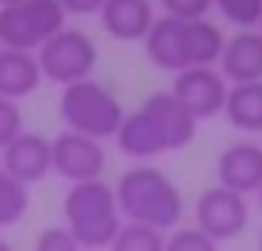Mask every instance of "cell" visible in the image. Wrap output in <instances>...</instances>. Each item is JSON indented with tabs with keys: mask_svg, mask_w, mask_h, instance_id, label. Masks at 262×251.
Here are the masks:
<instances>
[{
	"mask_svg": "<svg viewBox=\"0 0 262 251\" xmlns=\"http://www.w3.org/2000/svg\"><path fill=\"white\" fill-rule=\"evenodd\" d=\"M51 162L54 172L61 179L72 183H86V179H104L108 169V151L101 140L76 133V129H61L58 136H51Z\"/></svg>",
	"mask_w": 262,
	"mask_h": 251,
	"instance_id": "ba28073f",
	"label": "cell"
},
{
	"mask_svg": "<svg viewBox=\"0 0 262 251\" xmlns=\"http://www.w3.org/2000/svg\"><path fill=\"white\" fill-rule=\"evenodd\" d=\"M101 26L112 40L119 43H144V36L155 26V4L151 0H104L101 8Z\"/></svg>",
	"mask_w": 262,
	"mask_h": 251,
	"instance_id": "7c38bea8",
	"label": "cell"
},
{
	"mask_svg": "<svg viewBox=\"0 0 262 251\" xmlns=\"http://www.w3.org/2000/svg\"><path fill=\"white\" fill-rule=\"evenodd\" d=\"M258 251H262V237H258Z\"/></svg>",
	"mask_w": 262,
	"mask_h": 251,
	"instance_id": "f1b7e54d",
	"label": "cell"
},
{
	"mask_svg": "<svg viewBox=\"0 0 262 251\" xmlns=\"http://www.w3.org/2000/svg\"><path fill=\"white\" fill-rule=\"evenodd\" d=\"M108 251H165V233L140 222H122Z\"/></svg>",
	"mask_w": 262,
	"mask_h": 251,
	"instance_id": "d6986e66",
	"label": "cell"
},
{
	"mask_svg": "<svg viewBox=\"0 0 262 251\" xmlns=\"http://www.w3.org/2000/svg\"><path fill=\"white\" fill-rule=\"evenodd\" d=\"M215 183L237 194H258L262 187V144L258 140H233L215 158Z\"/></svg>",
	"mask_w": 262,
	"mask_h": 251,
	"instance_id": "30bf717a",
	"label": "cell"
},
{
	"mask_svg": "<svg viewBox=\"0 0 262 251\" xmlns=\"http://www.w3.org/2000/svg\"><path fill=\"white\" fill-rule=\"evenodd\" d=\"M58 111L65 119V129H76V133H86L94 140H115L122 119H126V108L122 101L115 97L112 86L97 83L94 76L90 79H79L72 86H61V101H58Z\"/></svg>",
	"mask_w": 262,
	"mask_h": 251,
	"instance_id": "277c9868",
	"label": "cell"
},
{
	"mask_svg": "<svg viewBox=\"0 0 262 251\" xmlns=\"http://www.w3.org/2000/svg\"><path fill=\"white\" fill-rule=\"evenodd\" d=\"M223 115L237 133L258 136L262 133V79L258 83H233L226 94Z\"/></svg>",
	"mask_w": 262,
	"mask_h": 251,
	"instance_id": "e0dca14e",
	"label": "cell"
},
{
	"mask_svg": "<svg viewBox=\"0 0 262 251\" xmlns=\"http://www.w3.org/2000/svg\"><path fill=\"white\" fill-rule=\"evenodd\" d=\"M226 47V33L212 18H172L158 15L151 33L144 36V54L155 69L176 76L198 65H219Z\"/></svg>",
	"mask_w": 262,
	"mask_h": 251,
	"instance_id": "6da1fadb",
	"label": "cell"
},
{
	"mask_svg": "<svg viewBox=\"0 0 262 251\" xmlns=\"http://www.w3.org/2000/svg\"><path fill=\"white\" fill-rule=\"evenodd\" d=\"M33 251H83V244L65 226H47V230H40Z\"/></svg>",
	"mask_w": 262,
	"mask_h": 251,
	"instance_id": "603a6c76",
	"label": "cell"
},
{
	"mask_svg": "<svg viewBox=\"0 0 262 251\" xmlns=\"http://www.w3.org/2000/svg\"><path fill=\"white\" fill-rule=\"evenodd\" d=\"M40 83H43V72L33 51L0 47V97L26 101L40 90Z\"/></svg>",
	"mask_w": 262,
	"mask_h": 251,
	"instance_id": "9a60e30c",
	"label": "cell"
},
{
	"mask_svg": "<svg viewBox=\"0 0 262 251\" xmlns=\"http://www.w3.org/2000/svg\"><path fill=\"white\" fill-rule=\"evenodd\" d=\"M258 33H262V22H258Z\"/></svg>",
	"mask_w": 262,
	"mask_h": 251,
	"instance_id": "f546056e",
	"label": "cell"
},
{
	"mask_svg": "<svg viewBox=\"0 0 262 251\" xmlns=\"http://www.w3.org/2000/svg\"><path fill=\"white\" fill-rule=\"evenodd\" d=\"M58 4L65 8V15H101V8H104V0H58Z\"/></svg>",
	"mask_w": 262,
	"mask_h": 251,
	"instance_id": "d4e9b609",
	"label": "cell"
},
{
	"mask_svg": "<svg viewBox=\"0 0 262 251\" xmlns=\"http://www.w3.org/2000/svg\"><path fill=\"white\" fill-rule=\"evenodd\" d=\"M29 212V187L18 183L4 165H0V230L18 226Z\"/></svg>",
	"mask_w": 262,
	"mask_h": 251,
	"instance_id": "ac0fdd59",
	"label": "cell"
},
{
	"mask_svg": "<svg viewBox=\"0 0 262 251\" xmlns=\"http://www.w3.org/2000/svg\"><path fill=\"white\" fill-rule=\"evenodd\" d=\"M115 197H119V212L126 222H140V226H155L169 233L183 219L180 187L151 162L129 165L115 183Z\"/></svg>",
	"mask_w": 262,
	"mask_h": 251,
	"instance_id": "7a4b0ae2",
	"label": "cell"
},
{
	"mask_svg": "<svg viewBox=\"0 0 262 251\" xmlns=\"http://www.w3.org/2000/svg\"><path fill=\"white\" fill-rule=\"evenodd\" d=\"M0 165H4L18 183L33 187L40 179H47L54 172L51 162V136L36 133V129H22L4 151H0Z\"/></svg>",
	"mask_w": 262,
	"mask_h": 251,
	"instance_id": "8fae6325",
	"label": "cell"
},
{
	"mask_svg": "<svg viewBox=\"0 0 262 251\" xmlns=\"http://www.w3.org/2000/svg\"><path fill=\"white\" fill-rule=\"evenodd\" d=\"M40 72L43 79L58 83V86H72L79 79H90L97 69V43L90 33L65 26L61 33H54L40 51H36Z\"/></svg>",
	"mask_w": 262,
	"mask_h": 251,
	"instance_id": "8992f818",
	"label": "cell"
},
{
	"mask_svg": "<svg viewBox=\"0 0 262 251\" xmlns=\"http://www.w3.org/2000/svg\"><path fill=\"white\" fill-rule=\"evenodd\" d=\"M258 208H262V187H258Z\"/></svg>",
	"mask_w": 262,
	"mask_h": 251,
	"instance_id": "83f0119b",
	"label": "cell"
},
{
	"mask_svg": "<svg viewBox=\"0 0 262 251\" xmlns=\"http://www.w3.org/2000/svg\"><path fill=\"white\" fill-rule=\"evenodd\" d=\"M223 79L233 83H258L262 79V33L258 29H237L226 36V47L219 54Z\"/></svg>",
	"mask_w": 262,
	"mask_h": 251,
	"instance_id": "4fadbf2b",
	"label": "cell"
},
{
	"mask_svg": "<svg viewBox=\"0 0 262 251\" xmlns=\"http://www.w3.org/2000/svg\"><path fill=\"white\" fill-rule=\"evenodd\" d=\"M169 94H172L198 122H205V119L223 115L230 83L223 79L219 65H198V69H187V72H176Z\"/></svg>",
	"mask_w": 262,
	"mask_h": 251,
	"instance_id": "9c48e42d",
	"label": "cell"
},
{
	"mask_svg": "<svg viewBox=\"0 0 262 251\" xmlns=\"http://www.w3.org/2000/svg\"><path fill=\"white\" fill-rule=\"evenodd\" d=\"M22 129H26L22 104H18V101H8V97H0V151H4Z\"/></svg>",
	"mask_w": 262,
	"mask_h": 251,
	"instance_id": "7402d4cb",
	"label": "cell"
},
{
	"mask_svg": "<svg viewBox=\"0 0 262 251\" xmlns=\"http://www.w3.org/2000/svg\"><path fill=\"white\" fill-rule=\"evenodd\" d=\"M8 4H18V0H0V8H8Z\"/></svg>",
	"mask_w": 262,
	"mask_h": 251,
	"instance_id": "4316f807",
	"label": "cell"
},
{
	"mask_svg": "<svg viewBox=\"0 0 262 251\" xmlns=\"http://www.w3.org/2000/svg\"><path fill=\"white\" fill-rule=\"evenodd\" d=\"M162 4V15H172V18H208L212 11V0H158Z\"/></svg>",
	"mask_w": 262,
	"mask_h": 251,
	"instance_id": "cb8c5ba5",
	"label": "cell"
},
{
	"mask_svg": "<svg viewBox=\"0 0 262 251\" xmlns=\"http://www.w3.org/2000/svg\"><path fill=\"white\" fill-rule=\"evenodd\" d=\"M248 219H251L248 197L237 194V190H226L219 183L201 190L198 201H194V226L201 233H208L215 244L219 240H237L248 230Z\"/></svg>",
	"mask_w": 262,
	"mask_h": 251,
	"instance_id": "52a82bcc",
	"label": "cell"
},
{
	"mask_svg": "<svg viewBox=\"0 0 262 251\" xmlns=\"http://www.w3.org/2000/svg\"><path fill=\"white\" fill-rule=\"evenodd\" d=\"M140 108L151 115V122L158 126V133H162V140H165L169 151H183V147L194 140V133H198V119H194V115H190V111H187L169 90L151 94Z\"/></svg>",
	"mask_w": 262,
	"mask_h": 251,
	"instance_id": "5bb4252c",
	"label": "cell"
},
{
	"mask_svg": "<svg viewBox=\"0 0 262 251\" xmlns=\"http://www.w3.org/2000/svg\"><path fill=\"white\" fill-rule=\"evenodd\" d=\"M65 230L83 244V251H108L115 233L122 230V212H119V197L115 187L108 179H86V183H72L65 194Z\"/></svg>",
	"mask_w": 262,
	"mask_h": 251,
	"instance_id": "3957f363",
	"label": "cell"
},
{
	"mask_svg": "<svg viewBox=\"0 0 262 251\" xmlns=\"http://www.w3.org/2000/svg\"><path fill=\"white\" fill-rule=\"evenodd\" d=\"M212 11L233 29H258L262 22V0H212Z\"/></svg>",
	"mask_w": 262,
	"mask_h": 251,
	"instance_id": "ffe728a7",
	"label": "cell"
},
{
	"mask_svg": "<svg viewBox=\"0 0 262 251\" xmlns=\"http://www.w3.org/2000/svg\"><path fill=\"white\" fill-rule=\"evenodd\" d=\"M0 251H15V244H11V240H4V237H0Z\"/></svg>",
	"mask_w": 262,
	"mask_h": 251,
	"instance_id": "484cf974",
	"label": "cell"
},
{
	"mask_svg": "<svg viewBox=\"0 0 262 251\" xmlns=\"http://www.w3.org/2000/svg\"><path fill=\"white\" fill-rule=\"evenodd\" d=\"M65 8L58 0H18L0 8V47L40 51L54 33L65 29Z\"/></svg>",
	"mask_w": 262,
	"mask_h": 251,
	"instance_id": "5b68a950",
	"label": "cell"
},
{
	"mask_svg": "<svg viewBox=\"0 0 262 251\" xmlns=\"http://www.w3.org/2000/svg\"><path fill=\"white\" fill-rule=\"evenodd\" d=\"M115 147H119L126 158H133V162H151V158H158V154H169V147H165L158 126L151 122V115H147L144 108L126 111V119H122V126H119V133H115Z\"/></svg>",
	"mask_w": 262,
	"mask_h": 251,
	"instance_id": "2e32d148",
	"label": "cell"
},
{
	"mask_svg": "<svg viewBox=\"0 0 262 251\" xmlns=\"http://www.w3.org/2000/svg\"><path fill=\"white\" fill-rule=\"evenodd\" d=\"M165 251H219V244L198 226H176L165 233Z\"/></svg>",
	"mask_w": 262,
	"mask_h": 251,
	"instance_id": "44dd1931",
	"label": "cell"
}]
</instances>
